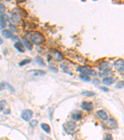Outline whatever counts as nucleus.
<instances>
[{
	"label": "nucleus",
	"instance_id": "22",
	"mask_svg": "<svg viewBox=\"0 0 124 140\" xmlns=\"http://www.w3.org/2000/svg\"><path fill=\"white\" fill-rule=\"evenodd\" d=\"M124 87V81H119V82H117V83L116 84L115 88L120 89V88H123Z\"/></svg>",
	"mask_w": 124,
	"mask_h": 140
},
{
	"label": "nucleus",
	"instance_id": "15",
	"mask_svg": "<svg viewBox=\"0 0 124 140\" xmlns=\"http://www.w3.org/2000/svg\"><path fill=\"white\" fill-rule=\"evenodd\" d=\"M72 119H73L74 120L76 121H78V120H80L81 118V113L80 112H75L74 113H73L72 115Z\"/></svg>",
	"mask_w": 124,
	"mask_h": 140
},
{
	"label": "nucleus",
	"instance_id": "24",
	"mask_svg": "<svg viewBox=\"0 0 124 140\" xmlns=\"http://www.w3.org/2000/svg\"><path fill=\"white\" fill-rule=\"evenodd\" d=\"M37 123H38V121H37V120H32V121L30 122V125H31V127H32V128H34V127H35L37 125Z\"/></svg>",
	"mask_w": 124,
	"mask_h": 140
},
{
	"label": "nucleus",
	"instance_id": "20",
	"mask_svg": "<svg viewBox=\"0 0 124 140\" xmlns=\"http://www.w3.org/2000/svg\"><path fill=\"white\" fill-rule=\"evenodd\" d=\"M80 77L81 80L84 81V82H89V80H90L89 77L87 75H85V74H81V75H80Z\"/></svg>",
	"mask_w": 124,
	"mask_h": 140
},
{
	"label": "nucleus",
	"instance_id": "36",
	"mask_svg": "<svg viewBox=\"0 0 124 140\" xmlns=\"http://www.w3.org/2000/svg\"><path fill=\"white\" fill-rule=\"evenodd\" d=\"M2 43H3V40H2L1 37H0V44H1Z\"/></svg>",
	"mask_w": 124,
	"mask_h": 140
},
{
	"label": "nucleus",
	"instance_id": "8",
	"mask_svg": "<svg viewBox=\"0 0 124 140\" xmlns=\"http://www.w3.org/2000/svg\"><path fill=\"white\" fill-rule=\"evenodd\" d=\"M50 57L53 58L55 60H58V61H61L63 59V56L61 54L60 52L57 50H52L51 51V56L49 55Z\"/></svg>",
	"mask_w": 124,
	"mask_h": 140
},
{
	"label": "nucleus",
	"instance_id": "18",
	"mask_svg": "<svg viewBox=\"0 0 124 140\" xmlns=\"http://www.w3.org/2000/svg\"><path fill=\"white\" fill-rule=\"evenodd\" d=\"M41 128H42V129H43V131H44L45 133H50V126H49L48 124H46V123H42L41 124Z\"/></svg>",
	"mask_w": 124,
	"mask_h": 140
},
{
	"label": "nucleus",
	"instance_id": "28",
	"mask_svg": "<svg viewBox=\"0 0 124 140\" xmlns=\"http://www.w3.org/2000/svg\"><path fill=\"white\" fill-rule=\"evenodd\" d=\"M5 27H6L5 22H4L2 20H0V29H4Z\"/></svg>",
	"mask_w": 124,
	"mask_h": 140
},
{
	"label": "nucleus",
	"instance_id": "34",
	"mask_svg": "<svg viewBox=\"0 0 124 140\" xmlns=\"http://www.w3.org/2000/svg\"><path fill=\"white\" fill-rule=\"evenodd\" d=\"M10 110H6V112H3V113H4V114H8V113H10Z\"/></svg>",
	"mask_w": 124,
	"mask_h": 140
},
{
	"label": "nucleus",
	"instance_id": "25",
	"mask_svg": "<svg viewBox=\"0 0 124 140\" xmlns=\"http://www.w3.org/2000/svg\"><path fill=\"white\" fill-rule=\"evenodd\" d=\"M30 62V60H27V59H25V60H22L21 62H19V65L20 66H23V65H26V64H29Z\"/></svg>",
	"mask_w": 124,
	"mask_h": 140
},
{
	"label": "nucleus",
	"instance_id": "26",
	"mask_svg": "<svg viewBox=\"0 0 124 140\" xmlns=\"http://www.w3.org/2000/svg\"><path fill=\"white\" fill-rule=\"evenodd\" d=\"M6 11V7L3 4H0V13L3 14Z\"/></svg>",
	"mask_w": 124,
	"mask_h": 140
},
{
	"label": "nucleus",
	"instance_id": "35",
	"mask_svg": "<svg viewBox=\"0 0 124 140\" xmlns=\"http://www.w3.org/2000/svg\"><path fill=\"white\" fill-rule=\"evenodd\" d=\"M50 69H52H52H53V70H54V72H57V70L55 68H54V67H50Z\"/></svg>",
	"mask_w": 124,
	"mask_h": 140
},
{
	"label": "nucleus",
	"instance_id": "1",
	"mask_svg": "<svg viewBox=\"0 0 124 140\" xmlns=\"http://www.w3.org/2000/svg\"><path fill=\"white\" fill-rule=\"evenodd\" d=\"M29 35L31 41L37 46L41 44L45 41V37L43 35L39 32H31Z\"/></svg>",
	"mask_w": 124,
	"mask_h": 140
},
{
	"label": "nucleus",
	"instance_id": "4",
	"mask_svg": "<svg viewBox=\"0 0 124 140\" xmlns=\"http://www.w3.org/2000/svg\"><path fill=\"white\" fill-rule=\"evenodd\" d=\"M114 67L119 72H124V60L122 58H119L114 63Z\"/></svg>",
	"mask_w": 124,
	"mask_h": 140
},
{
	"label": "nucleus",
	"instance_id": "5",
	"mask_svg": "<svg viewBox=\"0 0 124 140\" xmlns=\"http://www.w3.org/2000/svg\"><path fill=\"white\" fill-rule=\"evenodd\" d=\"M76 128V123L73 121H68L65 125V129L68 133L72 134L74 132V129Z\"/></svg>",
	"mask_w": 124,
	"mask_h": 140
},
{
	"label": "nucleus",
	"instance_id": "10",
	"mask_svg": "<svg viewBox=\"0 0 124 140\" xmlns=\"http://www.w3.org/2000/svg\"><path fill=\"white\" fill-rule=\"evenodd\" d=\"M106 126L110 128H115L117 127V121L113 118H111L107 121L106 123Z\"/></svg>",
	"mask_w": 124,
	"mask_h": 140
},
{
	"label": "nucleus",
	"instance_id": "6",
	"mask_svg": "<svg viewBox=\"0 0 124 140\" xmlns=\"http://www.w3.org/2000/svg\"><path fill=\"white\" fill-rule=\"evenodd\" d=\"M33 115V112L30 110H25L22 112L21 117L24 121H29Z\"/></svg>",
	"mask_w": 124,
	"mask_h": 140
},
{
	"label": "nucleus",
	"instance_id": "30",
	"mask_svg": "<svg viewBox=\"0 0 124 140\" xmlns=\"http://www.w3.org/2000/svg\"><path fill=\"white\" fill-rule=\"evenodd\" d=\"M10 28L12 31L13 32H17V29L16 27V26H14V25L12 24H10Z\"/></svg>",
	"mask_w": 124,
	"mask_h": 140
},
{
	"label": "nucleus",
	"instance_id": "37",
	"mask_svg": "<svg viewBox=\"0 0 124 140\" xmlns=\"http://www.w3.org/2000/svg\"><path fill=\"white\" fill-rule=\"evenodd\" d=\"M0 58H1V57H0Z\"/></svg>",
	"mask_w": 124,
	"mask_h": 140
},
{
	"label": "nucleus",
	"instance_id": "13",
	"mask_svg": "<svg viewBox=\"0 0 124 140\" xmlns=\"http://www.w3.org/2000/svg\"><path fill=\"white\" fill-rule=\"evenodd\" d=\"M14 47L16 48L19 52H22H22H25L24 47L23 44L21 42H18L15 44Z\"/></svg>",
	"mask_w": 124,
	"mask_h": 140
},
{
	"label": "nucleus",
	"instance_id": "29",
	"mask_svg": "<svg viewBox=\"0 0 124 140\" xmlns=\"http://www.w3.org/2000/svg\"><path fill=\"white\" fill-rule=\"evenodd\" d=\"M6 104V102L4 101H1L0 102V112L3 110V109L4 108V104Z\"/></svg>",
	"mask_w": 124,
	"mask_h": 140
},
{
	"label": "nucleus",
	"instance_id": "3",
	"mask_svg": "<svg viewBox=\"0 0 124 140\" xmlns=\"http://www.w3.org/2000/svg\"><path fill=\"white\" fill-rule=\"evenodd\" d=\"M78 71L81 72L82 74H85L87 75H92V76H95L96 75V71L94 70L90 69L88 67H83V66H80L78 68Z\"/></svg>",
	"mask_w": 124,
	"mask_h": 140
},
{
	"label": "nucleus",
	"instance_id": "9",
	"mask_svg": "<svg viewBox=\"0 0 124 140\" xmlns=\"http://www.w3.org/2000/svg\"><path fill=\"white\" fill-rule=\"evenodd\" d=\"M81 108L83 109L84 110L88 111V112H91L93 110V105L91 102H84L81 104Z\"/></svg>",
	"mask_w": 124,
	"mask_h": 140
},
{
	"label": "nucleus",
	"instance_id": "12",
	"mask_svg": "<svg viewBox=\"0 0 124 140\" xmlns=\"http://www.w3.org/2000/svg\"><path fill=\"white\" fill-rule=\"evenodd\" d=\"M22 42L23 43H24V45L26 46V47L27 48L28 50H31L33 48L32 43L31 41H29V40H27V39L26 38H22Z\"/></svg>",
	"mask_w": 124,
	"mask_h": 140
},
{
	"label": "nucleus",
	"instance_id": "33",
	"mask_svg": "<svg viewBox=\"0 0 124 140\" xmlns=\"http://www.w3.org/2000/svg\"><path fill=\"white\" fill-rule=\"evenodd\" d=\"M6 86H7V87H8L9 88H10V90H11V91H14V89H13V88H12V87H11V85H9V84H6Z\"/></svg>",
	"mask_w": 124,
	"mask_h": 140
},
{
	"label": "nucleus",
	"instance_id": "21",
	"mask_svg": "<svg viewBox=\"0 0 124 140\" xmlns=\"http://www.w3.org/2000/svg\"><path fill=\"white\" fill-rule=\"evenodd\" d=\"M82 95H84V96H88V97H91V96H94L95 93L93 92L90 91H85L83 93H82Z\"/></svg>",
	"mask_w": 124,
	"mask_h": 140
},
{
	"label": "nucleus",
	"instance_id": "16",
	"mask_svg": "<svg viewBox=\"0 0 124 140\" xmlns=\"http://www.w3.org/2000/svg\"><path fill=\"white\" fill-rule=\"evenodd\" d=\"M2 35H3L4 37L6 39H10L12 37L13 35H12V33H11L10 31L8 30H4L3 32H2Z\"/></svg>",
	"mask_w": 124,
	"mask_h": 140
},
{
	"label": "nucleus",
	"instance_id": "19",
	"mask_svg": "<svg viewBox=\"0 0 124 140\" xmlns=\"http://www.w3.org/2000/svg\"><path fill=\"white\" fill-rule=\"evenodd\" d=\"M35 62L37 63V64H39V65H41V66H45V63L44 62L43 60L42 59V58H41V57H39V56H37V57H35Z\"/></svg>",
	"mask_w": 124,
	"mask_h": 140
},
{
	"label": "nucleus",
	"instance_id": "23",
	"mask_svg": "<svg viewBox=\"0 0 124 140\" xmlns=\"http://www.w3.org/2000/svg\"><path fill=\"white\" fill-rule=\"evenodd\" d=\"M1 20L3 21L4 22H6L9 21V17L8 16L6 15V14H1Z\"/></svg>",
	"mask_w": 124,
	"mask_h": 140
},
{
	"label": "nucleus",
	"instance_id": "7",
	"mask_svg": "<svg viewBox=\"0 0 124 140\" xmlns=\"http://www.w3.org/2000/svg\"><path fill=\"white\" fill-rule=\"evenodd\" d=\"M112 65L107 62H103L99 65L100 70L103 72H107L111 70Z\"/></svg>",
	"mask_w": 124,
	"mask_h": 140
},
{
	"label": "nucleus",
	"instance_id": "14",
	"mask_svg": "<svg viewBox=\"0 0 124 140\" xmlns=\"http://www.w3.org/2000/svg\"><path fill=\"white\" fill-rule=\"evenodd\" d=\"M115 82V80L112 77H105L103 80V83L107 85H110L114 83Z\"/></svg>",
	"mask_w": 124,
	"mask_h": 140
},
{
	"label": "nucleus",
	"instance_id": "11",
	"mask_svg": "<svg viewBox=\"0 0 124 140\" xmlns=\"http://www.w3.org/2000/svg\"><path fill=\"white\" fill-rule=\"evenodd\" d=\"M97 115L101 120H104V121L107 120V113L104 110H99L98 112H97Z\"/></svg>",
	"mask_w": 124,
	"mask_h": 140
},
{
	"label": "nucleus",
	"instance_id": "27",
	"mask_svg": "<svg viewBox=\"0 0 124 140\" xmlns=\"http://www.w3.org/2000/svg\"><path fill=\"white\" fill-rule=\"evenodd\" d=\"M104 140H113L112 135H110V134H106V135H105V139H104Z\"/></svg>",
	"mask_w": 124,
	"mask_h": 140
},
{
	"label": "nucleus",
	"instance_id": "32",
	"mask_svg": "<svg viewBox=\"0 0 124 140\" xmlns=\"http://www.w3.org/2000/svg\"><path fill=\"white\" fill-rule=\"evenodd\" d=\"M101 89L102 90H103L104 92H107L108 91V88H107V87H101Z\"/></svg>",
	"mask_w": 124,
	"mask_h": 140
},
{
	"label": "nucleus",
	"instance_id": "31",
	"mask_svg": "<svg viewBox=\"0 0 124 140\" xmlns=\"http://www.w3.org/2000/svg\"><path fill=\"white\" fill-rule=\"evenodd\" d=\"M5 87V84L4 83H0V91L4 89Z\"/></svg>",
	"mask_w": 124,
	"mask_h": 140
},
{
	"label": "nucleus",
	"instance_id": "2",
	"mask_svg": "<svg viewBox=\"0 0 124 140\" xmlns=\"http://www.w3.org/2000/svg\"><path fill=\"white\" fill-rule=\"evenodd\" d=\"M45 74V72L41 70H31L27 73V79L31 80L34 78L43 76Z\"/></svg>",
	"mask_w": 124,
	"mask_h": 140
},
{
	"label": "nucleus",
	"instance_id": "17",
	"mask_svg": "<svg viewBox=\"0 0 124 140\" xmlns=\"http://www.w3.org/2000/svg\"><path fill=\"white\" fill-rule=\"evenodd\" d=\"M11 19L14 23H18L20 20V17L18 13H13L11 15Z\"/></svg>",
	"mask_w": 124,
	"mask_h": 140
}]
</instances>
